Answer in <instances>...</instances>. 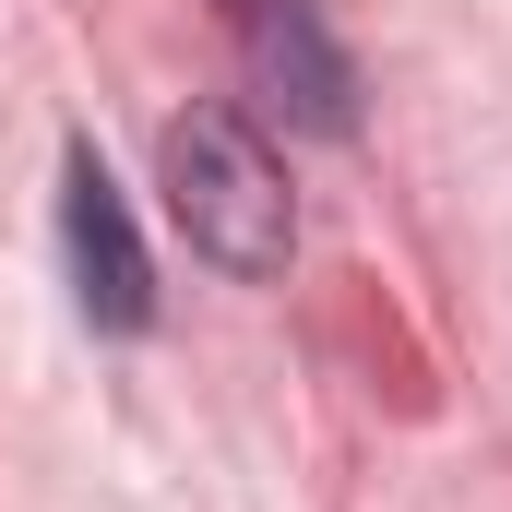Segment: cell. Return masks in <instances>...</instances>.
<instances>
[{
	"label": "cell",
	"instance_id": "1",
	"mask_svg": "<svg viewBox=\"0 0 512 512\" xmlns=\"http://www.w3.org/2000/svg\"><path fill=\"white\" fill-rule=\"evenodd\" d=\"M155 179H167V215L191 227V251L215 262V274H286L298 251V203H286V167H274V143H262L239 108H179V120L155 131Z\"/></svg>",
	"mask_w": 512,
	"mask_h": 512
},
{
	"label": "cell",
	"instance_id": "2",
	"mask_svg": "<svg viewBox=\"0 0 512 512\" xmlns=\"http://www.w3.org/2000/svg\"><path fill=\"white\" fill-rule=\"evenodd\" d=\"M227 36H239V72L274 120L298 131H358V72L322 24V0H227Z\"/></svg>",
	"mask_w": 512,
	"mask_h": 512
},
{
	"label": "cell",
	"instance_id": "3",
	"mask_svg": "<svg viewBox=\"0 0 512 512\" xmlns=\"http://www.w3.org/2000/svg\"><path fill=\"white\" fill-rule=\"evenodd\" d=\"M60 251H72V298H84L96 334H143V322H155V262L131 239L96 143H72V167H60Z\"/></svg>",
	"mask_w": 512,
	"mask_h": 512
}]
</instances>
